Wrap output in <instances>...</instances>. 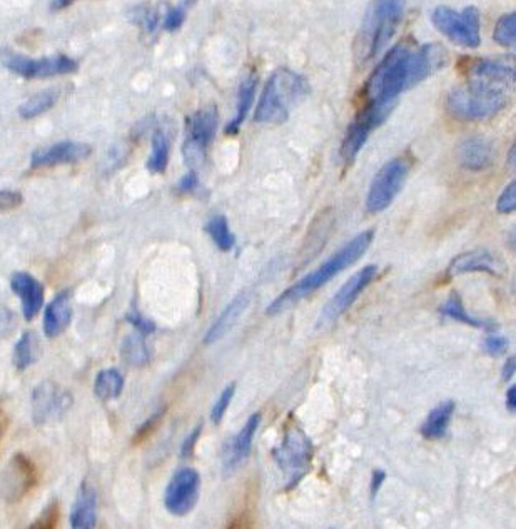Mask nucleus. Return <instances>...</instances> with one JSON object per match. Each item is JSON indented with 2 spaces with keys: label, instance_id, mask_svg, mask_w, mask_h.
I'll use <instances>...</instances> for the list:
<instances>
[{
  "label": "nucleus",
  "instance_id": "nucleus-16",
  "mask_svg": "<svg viewBox=\"0 0 516 529\" xmlns=\"http://www.w3.org/2000/svg\"><path fill=\"white\" fill-rule=\"evenodd\" d=\"M92 147L84 142L64 141L37 149L31 157V166L52 167L61 164H76L91 156Z\"/></svg>",
  "mask_w": 516,
  "mask_h": 529
},
{
  "label": "nucleus",
  "instance_id": "nucleus-52",
  "mask_svg": "<svg viewBox=\"0 0 516 529\" xmlns=\"http://www.w3.org/2000/svg\"><path fill=\"white\" fill-rule=\"evenodd\" d=\"M194 2H196V0H186V2H184V6H193Z\"/></svg>",
  "mask_w": 516,
  "mask_h": 529
},
{
  "label": "nucleus",
  "instance_id": "nucleus-32",
  "mask_svg": "<svg viewBox=\"0 0 516 529\" xmlns=\"http://www.w3.org/2000/svg\"><path fill=\"white\" fill-rule=\"evenodd\" d=\"M57 99H59V91H54V89L39 92L19 107V114H21L22 119H34V117L42 116L44 112L51 111L52 107L56 106Z\"/></svg>",
  "mask_w": 516,
  "mask_h": 529
},
{
  "label": "nucleus",
  "instance_id": "nucleus-51",
  "mask_svg": "<svg viewBox=\"0 0 516 529\" xmlns=\"http://www.w3.org/2000/svg\"><path fill=\"white\" fill-rule=\"evenodd\" d=\"M508 247H510L511 251L516 252V226L508 234Z\"/></svg>",
  "mask_w": 516,
  "mask_h": 529
},
{
  "label": "nucleus",
  "instance_id": "nucleus-7",
  "mask_svg": "<svg viewBox=\"0 0 516 529\" xmlns=\"http://www.w3.org/2000/svg\"><path fill=\"white\" fill-rule=\"evenodd\" d=\"M433 26L448 37L456 46L476 49L481 42L480 11L476 7H466L456 12L451 7H436L431 14Z\"/></svg>",
  "mask_w": 516,
  "mask_h": 529
},
{
  "label": "nucleus",
  "instance_id": "nucleus-4",
  "mask_svg": "<svg viewBox=\"0 0 516 529\" xmlns=\"http://www.w3.org/2000/svg\"><path fill=\"white\" fill-rule=\"evenodd\" d=\"M465 76V86L498 101L508 102L516 92V57L473 59L466 66Z\"/></svg>",
  "mask_w": 516,
  "mask_h": 529
},
{
  "label": "nucleus",
  "instance_id": "nucleus-11",
  "mask_svg": "<svg viewBox=\"0 0 516 529\" xmlns=\"http://www.w3.org/2000/svg\"><path fill=\"white\" fill-rule=\"evenodd\" d=\"M506 102L473 91L470 87H456L446 97V109L460 121H485L505 109Z\"/></svg>",
  "mask_w": 516,
  "mask_h": 529
},
{
  "label": "nucleus",
  "instance_id": "nucleus-17",
  "mask_svg": "<svg viewBox=\"0 0 516 529\" xmlns=\"http://www.w3.org/2000/svg\"><path fill=\"white\" fill-rule=\"evenodd\" d=\"M259 424H261V414H251L243 429L224 446L223 466L226 473H234L239 466H243L248 461Z\"/></svg>",
  "mask_w": 516,
  "mask_h": 529
},
{
  "label": "nucleus",
  "instance_id": "nucleus-48",
  "mask_svg": "<svg viewBox=\"0 0 516 529\" xmlns=\"http://www.w3.org/2000/svg\"><path fill=\"white\" fill-rule=\"evenodd\" d=\"M506 408L511 413H516V384L515 386H511L508 389V393H506Z\"/></svg>",
  "mask_w": 516,
  "mask_h": 529
},
{
  "label": "nucleus",
  "instance_id": "nucleus-19",
  "mask_svg": "<svg viewBox=\"0 0 516 529\" xmlns=\"http://www.w3.org/2000/svg\"><path fill=\"white\" fill-rule=\"evenodd\" d=\"M500 271V262L495 254L486 249H473V251L463 252L450 262L446 269V274L450 278L463 276V274L486 273L496 276Z\"/></svg>",
  "mask_w": 516,
  "mask_h": 529
},
{
  "label": "nucleus",
  "instance_id": "nucleus-49",
  "mask_svg": "<svg viewBox=\"0 0 516 529\" xmlns=\"http://www.w3.org/2000/svg\"><path fill=\"white\" fill-rule=\"evenodd\" d=\"M76 0H52V11H62V9H67V7L72 6Z\"/></svg>",
  "mask_w": 516,
  "mask_h": 529
},
{
  "label": "nucleus",
  "instance_id": "nucleus-34",
  "mask_svg": "<svg viewBox=\"0 0 516 529\" xmlns=\"http://www.w3.org/2000/svg\"><path fill=\"white\" fill-rule=\"evenodd\" d=\"M493 39L496 44L516 51V12H510L498 19L495 31H493Z\"/></svg>",
  "mask_w": 516,
  "mask_h": 529
},
{
  "label": "nucleus",
  "instance_id": "nucleus-1",
  "mask_svg": "<svg viewBox=\"0 0 516 529\" xmlns=\"http://www.w3.org/2000/svg\"><path fill=\"white\" fill-rule=\"evenodd\" d=\"M373 239H375V231L373 229L361 232L358 236L353 237L338 252H334L328 261H324L318 269H314L313 273L306 274L303 279H299L298 283L286 289L283 294H279L266 313L269 316L286 313L293 306L301 303L303 299L316 293L318 289L323 288L324 284H328L339 273H343L344 269H348L356 261H360L363 254L370 249Z\"/></svg>",
  "mask_w": 516,
  "mask_h": 529
},
{
  "label": "nucleus",
  "instance_id": "nucleus-21",
  "mask_svg": "<svg viewBox=\"0 0 516 529\" xmlns=\"http://www.w3.org/2000/svg\"><path fill=\"white\" fill-rule=\"evenodd\" d=\"M36 483V468L24 454H17L4 474V493L7 498H22Z\"/></svg>",
  "mask_w": 516,
  "mask_h": 529
},
{
  "label": "nucleus",
  "instance_id": "nucleus-24",
  "mask_svg": "<svg viewBox=\"0 0 516 529\" xmlns=\"http://www.w3.org/2000/svg\"><path fill=\"white\" fill-rule=\"evenodd\" d=\"M248 304L249 298L246 294H239L238 298H234L229 303L228 308L224 309L221 316L216 319V323L209 328L208 333L204 336V344L211 346V344L218 343L219 339H223L236 326L238 319L243 316L244 311L248 308Z\"/></svg>",
  "mask_w": 516,
  "mask_h": 529
},
{
  "label": "nucleus",
  "instance_id": "nucleus-43",
  "mask_svg": "<svg viewBox=\"0 0 516 529\" xmlns=\"http://www.w3.org/2000/svg\"><path fill=\"white\" fill-rule=\"evenodd\" d=\"M57 521V504H51L32 528H54Z\"/></svg>",
  "mask_w": 516,
  "mask_h": 529
},
{
  "label": "nucleus",
  "instance_id": "nucleus-35",
  "mask_svg": "<svg viewBox=\"0 0 516 529\" xmlns=\"http://www.w3.org/2000/svg\"><path fill=\"white\" fill-rule=\"evenodd\" d=\"M129 21L151 34L159 26V12L151 6H137L129 11Z\"/></svg>",
  "mask_w": 516,
  "mask_h": 529
},
{
  "label": "nucleus",
  "instance_id": "nucleus-28",
  "mask_svg": "<svg viewBox=\"0 0 516 529\" xmlns=\"http://www.w3.org/2000/svg\"><path fill=\"white\" fill-rule=\"evenodd\" d=\"M119 353H121L122 361L132 368H142V366L149 364L151 354L147 349L146 334L137 331L136 334L126 336L122 341Z\"/></svg>",
  "mask_w": 516,
  "mask_h": 529
},
{
  "label": "nucleus",
  "instance_id": "nucleus-39",
  "mask_svg": "<svg viewBox=\"0 0 516 529\" xmlns=\"http://www.w3.org/2000/svg\"><path fill=\"white\" fill-rule=\"evenodd\" d=\"M186 9L188 7L184 6V4L169 9L166 19H164V29L169 32L178 31L179 27L183 26V22L186 21Z\"/></svg>",
  "mask_w": 516,
  "mask_h": 529
},
{
  "label": "nucleus",
  "instance_id": "nucleus-37",
  "mask_svg": "<svg viewBox=\"0 0 516 529\" xmlns=\"http://www.w3.org/2000/svg\"><path fill=\"white\" fill-rule=\"evenodd\" d=\"M496 211L503 216L516 212V179H513L501 192L498 201H496Z\"/></svg>",
  "mask_w": 516,
  "mask_h": 529
},
{
  "label": "nucleus",
  "instance_id": "nucleus-44",
  "mask_svg": "<svg viewBox=\"0 0 516 529\" xmlns=\"http://www.w3.org/2000/svg\"><path fill=\"white\" fill-rule=\"evenodd\" d=\"M199 186L198 174L196 171H191L186 174V176L179 181L178 192L181 194H191V192L196 191V187Z\"/></svg>",
  "mask_w": 516,
  "mask_h": 529
},
{
  "label": "nucleus",
  "instance_id": "nucleus-46",
  "mask_svg": "<svg viewBox=\"0 0 516 529\" xmlns=\"http://www.w3.org/2000/svg\"><path fill=\"white\" fill-rule=\"evenodd\" d=\"M386 473L383 469H375L373 476H371V496L376 498V494L380 493L381 486L385 483Z\"/></svg>",
  "mask_w": 516,
  "mask_h": 529
},
{
  "label": "nucleus",
  "instance_id": "nucleus-6",
  "mask_svg": "<svg viewBox=\"0 0 516 529\" xmlns=\"http://www.w3.org/2000/svg\"><path fill=\"white\" fill-rule=\"evenodd\" d=\"M273 456L279 468L286 474L288 489H291L309 471L313 459V444L303 429L291 423L284 429L281 444L273 449Z\"/></svg>",
  "mask_w": 516,
  "mask_h": 529
},
{
  "label": "nucleus",
  "instance_id": "nucleus-5",
  "mask_svg": "<svg viewBox=\"0 0 516 529\" xmlns=\"http://www.w3.org/2000/svg\"><path fill=\"white\" fill-rule=\"evenodd\" d=\"M406 0H373L360 31V51L363 61L378 56L398 31L405 16Z\"/></svg>",
  "mask_w": 516,
  "mask_h": 529
},
{
  "label": "nucleus",
  "instance_id": "nucleus-8",
  "mask_svg": "<svg viewBox=\"0 0 516 529\" xmlns=\"http://www.w3.org/2000/svg\"><path fill=\"white\" fill-rule=\"evenodd\" d=\"M410 169L411 164L406 157H395L386 162L371 181L370 191L366 196V211L370 214L386 211L405 187Z\"/></svg>",
  "mask_w": 516,
  "mask_h": 529
},
{
  "label": "nucleus",
  "instance_id": "nucleus-9",
  "mask_svg": "<svg viewBox=\"0 0 516 529\" xmlns=\"http://www.w3.org/2000/svg\"><path fill=\"white\" fill-rule=\"evenodd\" d=\"M218 109L203 107L186 119V139H184V161L191 169L201 166L218 129Z\"/></svg>",
  "mask_w": 516,
  "mask_h": 529
},
{
  "label": "nucleus",
  "instance_id": "nucleus-13",
  "mask_svg": "<svg viewBox=\"0 0 516 529\" xmlns=\"http://www.w3.org/2000/svg\"><path fill=\"white\" fill-rule=\"evenodd\" d=\"M378 268L375 264H370L361 269L355 276H351L346 283L339 288L338 293L329 299V303L324 306L323 311L319 314L318 328H326L336 323L348 309L355 304L356 299L365 293V289L375 281Z\"/></svg>",
  "mask_w": 516,
  "mask_h": 529
},
{
  "label": "nucleus",
  "instance_id": "nucleus-50",
  "mask_svg": "<svg viewBox=\"0 0 516 529\" xmlns=\"http://www.w3.org/2000/svg\"><path fill=\"white\" fill-rule=\"evenodd\" d=\"M508 164L516 169V141L513 142V146L510 147V152H508Z\"/></svg>",
  "mask_w": 516,
  "mask_h": 529
},
{
  "label": "nucleus",
  "instance_id": "nucleus-27",
  "mask_svg": "<svg viewBox=\"0 0 516 529\" xmlns=\"http://www.w3.org/2000/svg\"><path fill=\"white\" fill-rule=\"evenodd\" d=\"M440 314L443 318L453 319V321L466 324V326H471V328L485 329V331H495L498 328L491 321H481V319L471 318L468 311H466L465 304H463V299H461L460 294L456 293V291H453L446 298L445 303L441 304Z\"/></svg>",
  "mask_w": 516,
  "mask_h": 529
},
{
  "label": "nucleus",
  "instance_id": "nucleus-31",
  "mask_svg": "<svg viewBox=\"0 0 516 529\" xmlns=\"http://www.w3.org/2000/svg\"><path fill=\"white\" fill-rule=\"evenodd\" d=\"M204 229L208 232L209 237L213 239L214 244L218 246L219 251L229 252L233 249L234 244H236V237H234L233 232H231L228 219L221 216V214L211 217V219L206 222Z\"/></svg>",
  "mask_w": 516,
  "mask_h": 529
},
{
  "label": "nucleus",
  "instance_id": "nucleus-45",
  "mask_svg": "<svg viewBox=\"0 0 516 529\" xmlns=\"http://www.w3.org/2000/svg\"><path fill=\"white\" fill-rule=\"evenodd\" d=\"M162 419V411H159V413L152 414V418L147 421L144 426H141L139 428V431H137L136 439L146 438L147 434L151 433V431H154V428H156L157 423L161 421Z\"/></svg>",
  "mask_w": 516,
  "mask_h": 529
},
{
  "label": "nucleus",
  "instance_id": "nucleus-30",
  "mask_svg": "<svg viewBox=\"0 0 516 529\" xmlns=\"http://www.w3.org/2000/svg\"><path fill=\"white\" fill-rule=\"evenodd\" d=\"M169 139H167L166 132L157 129L152 134V151L146 167L152 174H164L169 164Z\"/></svg>",
  "mask_w": 516,
  "mask_h": 529
},
{
  "label": "nucleus",
  "instance_id": "nucleus-3",
  "mask_svg": "<svg viewBox=\"0 0 516 529\" xmlns=\"http://www.w3.org/2000/svg\"><path fill=\"white\" fill-rule=\"evenodd\" d=\"M309 92L304 77L289 69L274 72L264 87L254 121L258 124H283L288 121L289 109L301 101Z\"/></svg>",
  "mask_w": 516,
  "mask_h": 529
},
{
  "label": "nucleus",
  "instance_id": "nucleus-41",
  "mask_svg": "<svg viewBox=\"0 0 516 529\" xmlns=\"http://www.w3.org/2000/svg\"><path fill=\"white\" fill-rule=\"evenodd\" d=\"M201 433H203V424H198L193 429V433L188 434V438L184 439L183 446H181V456L183 458H191L193 456L196 444H198L199 438H201Z\"/></svg>",
  "mask_w": 516,
  "mask_h": 529
},
{
  "label": "nucleus",
  "instance_id": "nucleus-38",
  "mask_svg": "<svg viewBox=\"0 0 516 529\" xmlns=\"http://www.w3.org/2000/svg\"><path fill=\"white\" fill-rule=\"evenodd\" d=\"M481 349L486 354L493 356V358H498V356H503L510 349V341L505 336H500V334H488L483 339V343H481Z\"/></svg>",
  "mask_w": 516,
  "mask_h": 529
},
{
  "label": "nucleus",
  "instance_id": "nucleus-47",
  "mask_svg": "<svg viewBox=\"0 0 516 529\" xmlns=\"http://www.w3.org/2000/svg\"><path fill=\"white\" fill-rule=\"evenodd\" d=\"M516 374V354L510 356L506 359V363L503 364V369H501V376H503V381H510L513 376Z\"/></svg>",
  "mask_w": 516,
  "mask_h": 529
},
{
  "label": "nucleus",
  "instance_id": "nucleus-20",
  "mask_svg": "<svg viewBox=\"0 0 516 529\" xmlns=\"http://www.w3.org/2000/svg\"><path fill=\"white\" fill-rule=\"evenodd\" d=\"M458 161L466 171H486L495 161V149L486 137L473 136L458 147Z\"/></svg>",
  "mask_w": 516,
  "mask_h": 529
},
{
  "label": "nucleus",
  "instance_id": "nucleus-33",
  "mask_svg": "<svg viewBox=\"0 0 516 529\" xmlns=\"http://www.w3.org/2000/svg\"><path fill=\"white\" fill-rule=\"evenodd\" d=\"M37 354H39V346H37L36 334L24 333L21 339L17 341L16 348H14V364L19 371H26L31 368L32 364L36 363Z\"/></svg>",
  "mask_w": 516,
  "mask_h": 529
},
{
  "label": "nucleus",
  "instance_id": "nucleus-36",
  "mask_svg": "<svg viewBox=\"0 0 516 529\" xmlns=\"http://www.w3.org/2000/svg\"><path fill=\"white\" fill-rule=\"evenodd\" d=\"M234 393H236V383H231L224 388L223 393L219 394L218 401L214 403L211 409V421L214 424H219L223 421L224 414L228 411L229 404L233 401Z\"/></svg>",
  "mask_w": 516,
  "mask_h": 529
},
{
  "label": "nucleus",
  "instance_id": "nucleus-26",
  "mask_svg": "<svg viewBox=\"0 0 516 529\" xmlns=\"http://www.w3.org/2000/svg\"><path fill=\"white\" fill-rule=\"evenodd\" d=\"M256 87H258V76H256V72H249L248 76L244 77L243 82H241V86H239L236 116H234L233 121L229 122L226 131H224L228 136L238 134L239 129L243 126L244 119H246L251 107H253Z\"/></svg>",
  "mask_w": 516,
  "mask_h": 529
},
{
  "label": "nucleus",
  "instance_id": "nucleus-2",
  "mask_svg": "<svg viewBox=\"0 0 516 529\" xmlns=\"http://www.w3.org/2000/svg\"><path fill=\"white\" fill-rule=\"evenodd\" d=\"M415 49L410 42H400L386 52L366 82V101L396 104L401 92L418 84L415 72Z\"/></svg>",
  "mask_w": 516,
  "mask_h": 529
},
{
  "label": "nucleus",
  "instance_id": "nucleus-10",
  "mask_svg": "<svg viewBox=\"0 0 516 529\" xmlns=\"http://www.w3.org/2000/svg\"><path fill=\"white\" fill-rule=\"evenodd\" d=\"M393 109L395 104H376V102L366 104L365 109L358 114L355 121L351 122L348 131L344 134L343 144L339 149V156L344 164L355 162L371 132L388 119Z\"/></svg>",
  "mask_w": 516,
  "mask_h": 529
},
{
  "label": "nucleus",
  "instance_id": "nucleus-25",
  "mask_svg": "<svg viewBox=\"0 0 516 529\" xmlns=\"http://www.w3.org/2000/svg\"><path fill=\"white\" fill-rule=\"evenodd\" d=\"M455 409V401H443L436 408L431 409L430 414L426 416L425 423L421 424V436L428 441H440L445 438Z\"/></svg>",
  "mask_w": 516,
  "mask_h": 529
},
{
  "label": "nucleus",
  "instance_id": "nucleus-29",
  "mask_svg": "<svg viewBox=\"0 0 516 529\" xmlns=\"http://www.w3.org/2000/svg\"><path fill=\"white\" fill-rule=\"evenodd\" d=\"M124 389V378L117 369H104L97 374L94 381V393L101 401H114L119 398Z\"/></svg>",
  "mask_w": 516,
  "mask_h": 529
},
{
  "label": "nucleus",
  "instance_id": "nucleus-15",
  "mask_svg": "<svg viewBox=\"0 0 516 529\" xmlns=\"http://www.w3.org/2000/svg\"><path fill=\"white\" fill-rule=\"evenodd\" d=\"M71 406V393L51 381L39 384L32 394V418L37 426H46L61 419Z\"/></svg>",
  "mask_w": 516,
  "mask_h": 529
},
{
  "label": "nucleus",
  "instance_id": "nucleus-42",
  "mask_svg": "<svg viewBox=\"0 0 516 529\" xmlns=\"http://www.w3.org/2000/svg\"><path fill=\"white\" fill-rule=\"evenodd\" d=\"M21 202V192L7 191V189L0 192V209H2V211H9V209L21 206Z\"/></svg>",
  "mask_w": 516,
  "mask_h": 529
},
{
  "label": "nucleus",
  "instance_id": "nucleus-12",
  "mask_svg": "<svg viewBox=\"0 0 516 529\" xmlns=\"http://www.w3.org/2000/svg\"><path fill=\"white\" fill-rule=\"evenodd\" d=\"M2 62L9 71L24 79H47V77L64 76L77 71V64L74 59L67 56L42 57V59H32V57L21 56L16 52L4 51Z\"/></svg>",
  "mask_w": 516,
  "mask_h": 529
},
{
  "label": "nucleus",
  "instance_id": "nucleus-40",
  "mask_svg": "<svg viewBox=\"0 0 516 529\" xmlns=\"http://www.w3.org/2000/svg\"><path fill=\"white\" fill-rule=\"evenodd\" d=\"M126 319L127 323L132 324V326L136 328V331L146 334V336H149V334H152L154 331H156V324L152 323V321H149V319L144 318V316L137 313V311H131V313H127Z\"/></svg>",
  "mask_w": 516,
  "mask_h": 529
},
{
  "label": "nucleus",
  "instance_id": "nucleus-18",
  "mask_svg": "<svg viewBox=\"0 0 516 529\" xmlns=\"http://www.w3.org/2000/svg\"><path fill=\"white\" fill-rule=\"evenodd\" d=\"M11 288L17 298L21 299L24 318L26 321H32L44 306V286L41 281L32 274L19 271L12 274Z\"/></svg>",
  "mask_w": 516,
  "mask_h": 529
},
{
  "label": "nucleus",
  "instance_id": "nucleus-14",
  "mask_svg": "<svg viewBox=\"0 0 516 529\" xmlns=\"http://www.w3.org/2000/svg\"><path fill=\"white\" fill-rule=\"evenodd\" d=\"M201 476L193 468H183L172 474L164 494V504L174 516H186L191 513L199 501Z\"/></svg>",
  "mask_w": 516,
  "mask_h": 529
},
{
  "label": "nucleus",
  "instance_id": "nucleus-23",
  "mask_svg": "<svg viewBox=\"0 0 516 529\" xmlns=\"http://www.w3.org/2000/svg\"><path fill=\"white\" fill-rule=\"evenodd\" d=\"M96 489L84 481L77 493L76 503L71 509V526L74 529L96 528L97 521Z\"/></svg>",
  "mask_w": 516,
  "mask_h": 529
},
{
  "label": "nucleus",
  "instance_id": "nucleus-22",
  "mask_svg": "<svg viewBox=\"0 0 516 529\" xmlns=\"http://www.w3.org/2000/svg\"><path fill=\"white\" fill-rule=\"evenodd\" d=\"M71 321V291H62L52 299L44 313V334L47 338H56L69 328Z\"/></svg>",
  "mask_w": 516,
  "mask_h": 529
}]
</instances>
